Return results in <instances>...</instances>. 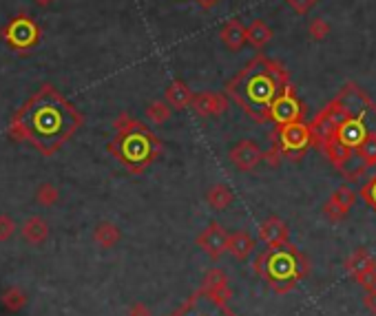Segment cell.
<instances>
[{"label":"cell","mask_w":376,"mask_h":316,"mask_svg":"<svg viewBox=\"0 0 376 316\" xmlns=\"http://www.w3.org/2000/svg\"><path fill=\"white\" fill-rule=\"evenodd\" d=\"M206 201L213 210H226L230 203L235 201V194L226 184H215L213 188H209V194H206Z\"/></svg>","instance_id":"d6986e66"},{"label":"cell","mask_w":376,"mask_h":316,"mask_svg":"<svg viewBox=\"0 0 376 316\" xmlns=\"http://www.w3.org/2000/svg\"><path fill=\"white\" fill-rule=\"evenodd\" d=\"M171 316H237L228 308V301L213 297L209 292L197 290L188 297V301Z\"/></svg>","instance_id":"52a82bcc"},{"label":"cell","mask_w":376,"mask_h":316,"mask_svg":"<svg viewBox=\"0 0 376 316\" xmlns=\"http://www.w3.org/2000/svg\"><path fill=\"white\" fill-rule=\"evenodd\" d=\"M272 40V29L268 27V22H263L261 18L252 20L250 27H248V42L254 47V49H261Z\"/></svg>","instance_id":"ffe728a7"},{"label":"cell","mask_w":376,"mask_h":316,"mask_svg":"<svg viewBox=\"0 0 376 316\" xmlns=\"http://www.w3.org/2000/svg\"><path fill=\"white\" fill-rule=\"evenodd\" d=\"M252 270L257 272L268 288L277 294H288L293 292L301 278H306L310 272V261L293 243H281V246L265 248L252 263Z\"/></svg>","instance_id":"5b68a950"},{"label":"cell","mask_w":376,"mask_h":316,"mask_svg":"<svg viewBox=\"0 0 376 316\" xmlns=\"http://www.w3.org/2000/svg\"><path fill=\"white\" fill-rule=\"evenodd\" d=\"M286 5H288V7H293V9H295V14H299V16H308L310 11L319 5V0H286Z\"/></svg>","instance_id":"83f0119b"},{"label":"cell","mask_w":376,"mask_h":316,"mask_svg":"<svg viewBox=\"0 0 376 316\" xmlns=\"http://www.w3.org/2000/svg\"><path fill=\"white\" fill-rule=\"evenodd\" d=\"M129 316H151V310L144 303H136V306H131Z\"/></svg>","instance_id":"d6a6232c"},{"label":"cell","mask_w":376,"mask_h":316,"mask_svg":"<svg viewBox=\"0 0 376 316\" xmlns=\"http://www.w3.org/2000/svg\"><path fill=\"white\" fill-rule=\"evenodd\" d=\"M95 241H98L102 248H113L120 241V228L113 224H100L95 228Z\"/></svg>","instance_id":"44dd1931"},{"label":"cell","mask_w":376,"mask_h":316,"mask_svg":"<svg viewBox=\"0 0 376 316\" xmlns=\"http://www.w3.org/2000/svg\"><path fill=\"white\" fill-rule=\"evenodd\" d=\"M47 233H49V230H47V226L40 222V219H31V222L25 226V237L33 243H42L47 239Z\"/></svg>","instance_id":"d4e9b609"},{"label":"cell","mask_w":376,"mask_h":316,"mask_svg":"<svg viewBox=\"0 0 376 316\" xmlns=\"http://www.w3.org/2000/svg\"><path fill=\"white\" fill-rule=\"evenodd\" d=\"M343 267H345L348 274H350L352 278H357V276L366 274V272H370V270H376V259L372 257V254H370L366 248H359V250H354V252H352L350 257L345 259Z\"/></svg>","instance_id":"2e32d148"},{"label":"cell","mask_w":376,"mask_h":316,"mask_svg":"<svg viewBox=\"0 0 376 316\" xmlns=\"http://www.w3.org/2000/svg\"><path fill=\"white\" fill-rule=\"evenodd\" d=\"M190 108L199 117H220L230 108V97L226 95V91L224 93L202 91L197 95H193Z\"/></svg>","instance_id":"8fae6325"},{"label":"cell","mask_w":376,"mask_h":316,"mask_svg":"<svg viewBox=\"0 0 376 316\" xmlns=\"http://www.w3.org/2000/svg\"><path fill=\"white\" fill-rule=\"evenodd\" d=\"M228 241H230V233L222 226L213 222L204 233L197 237V246L209 254L213 261H220L224 254L228 252Z\"/></svg>","instance_id":"9c48e42d"},{"label":"cell","mask_w":376,"mask_h":316,"mask_svg":"<svg viewBox=\"0 0 376 316\" xmlns=\"http://www.w3.org/2000/svg\"><path fill=\"white\" fill-rule=\"evenodd\" d=\"M166 102L171 104L173 111H184L193 102V91L188 89L186 82L175 80L171 87L166 89Z\"/></svg>","instance_id":"ac0fdd59"},{"label":"cell","mask_w":376,"mask_h":316,"mask_svg":"<svg viewBox=\"0 0 376 316\" xmlns=\"http://www.w3.org/2000/svg\"><path fill=\"white\" fill-rule=\"evenodd\" d=\"M319 149L345 181H359L368 166L357 151L376 133V102L359 84L348 82L310 122Z\"/></svg>","instance_id":"6da1fadb"},{"label":"cell","mask_w":376,"mask_h":316,"mask_svg":"<svg viewBox=\"0 0 376 316\" xmlns=\"http://www.w3.org/2000/svg\"><path fill=\"white\" fill-rule=\"evenodd\" d=\"M40 201H42V203H51V201H56V190H54L51 186H44V188L40 190Z\"/></svg>","instance_id":"836d02e7"},{"label":"cell","mask_w":376,"mask_h":316,"mask_svg":"<svg viewBox=\"0 0 376 316\" xmlns=\"http://www.w3.org/2000/svg\"><path fill=\"white\" fill-rule=\"evenodd\" d=\"M3 306L9 312H18V310H22L27 306V294L22 290H18V288H11L3 294Z\"/></svg>","instance_id":"603a6c76"},{"label":"cell","mask_w":376,"mask_h":316,"mask_svg":"<svg viewBox=\"0 0 376 316\" xmlns=\"http://www.w3.org/2000/svg\"><path fill=\"white\" fill-rule=\"evenodd\" d=\"M147 115H149L151 122H155V124H166V122L173 117V108L166 100L164 102H153L147 108Z\"/></svg>","instance_id":"7402d4cb"},{"label":"cell","mask_w":376,"mask_h":316,"mask_svg":"<svg viewBox=\"0 0 376 316\" xmlns=\"http://www.w3.org/2000/svg\"><path fill=\"white\" fill-rule=\"evenodd\" d=\"M284 160H286V157H284L281 149H279L277 144H272L270 149L263 153V162L268 164L270 168H279V166H281V162H284Z\"/></svg>","instance_id":"f1b7e54d"},{"label":"cell","mask_w":376,"mask_h":316,"mask_svg":"<svg viewBox=\"0 0 376 316\" xmlns=\"http://www.w3.org/2000/svg\"><path fill=\"white\" fill-rule=\"evenodd\" d=\"M363 303H366V308L376 316V290H368L366 297H363Z\"/></svg>","instance_id":"1f68e13d"},{"label":"cell","mask_w":376,"mask_h":316,"mask_svg":"<svg viewBox=\"0 0 376 316\" xmlns=\"http://www.w3.org/2000/svg\"><path fill=\"white\" fill-rule=\"evenodd\" d=\"M259 239L265 243L268 248L281 246V243L290 241V226L284 222L281 217H268L259 224Z\"/></svg>","instance_id":"4fadbf2b"},{"label":"cell","mask_w":376,"mask_h":316,"mask_svg":"<svg viewBox=\"0 0 376 316\" xmlns=\"http://www.w3.org/2000/svg\"><path fill=\"white\" fill-rule=\"evenodd\" d=\"M359 194H361V199L366 201L370 208L374 210V215H376V173L366 181V184H363Z\"/></svg>","instance_id":"484cf974"},{"label":"cell","mask_w":376,"mask_h":316,"mask_svg":"<svg viewBox=\"0 0 376 316\" xmlns=\"http://www.w3.org/2000/svg\"><path fill=\"white\" fill-rule=\"evenodd\" d=\"M220 38L228 51H241L244 44L248 42V27H244V22L239 18H233L222 27Z\"/></svg>","instance_id":"5bb4252c"},{"label":"cell","mask_w":376,"mask_h":316,"mask_svg":"<svg viewBox=\"0 0 376 316\" xmlns=\"http://www.w3.org/2000/svg\"><path fill=\"white\" fill-rule=\"evenodd\" d=\"M308 31H310V35H312L314 40H323V38H327V35H330V24H327L323 18H314V20L310 22Z\"/></svg>","instance_id":"4316f807"},{"label":"cell","mask_w":376,"mask_h":316,"mask_svg":"<svg viewBox=\"0 0 376 316\" xmlns=\"http://www.w3.org/2000/svg\"><path fill=\"white\" fill-rule=\"evenodd\" d=\"M257 248V239L250 237L246 230H237V233L230 235V241H228V252L233 254L237 261H246L252 250Z\"/></svg>","instance_id":"e0dca14e"},{"label":"cell","mask_w":376,"mask_h":316,"mask_svg":"<svg viewBox=\"0 0 376 316\" xmlns=\"http://www.w3.org/2000/svg\"><path fill=\"white\" fill-rule=\"evenodd\" d=\"M199 290L209 292V294H213V297L226 299V301L233 299V292H230V288H228V276L222 267H211V270L204 274Z\"/></svg>","instance_id":"9a60e30c"},{"label":"cell","mask_w":376,"mask_h":316,"mask_svg":"<svg viewBox=\"0 0 376 316\" xmlns=\"http://www.w3.org/2000/svg\"><path fill=\"white\" fill-rule=\"evenodd\" d=\"M14 233V222H9L7 217H0V241H5Z\"/></svg>","instance_id":"4dcf8cb0"},{"label":"cell","mask_w":376,"mask_h":316,"mask_svg":"<svg viewBox=\"0 0 376 316\" xmlns=\"http://www.w3.org/2000/svg\"><path fill=\"white\" fill-rule=\"evenodd\" d=\"M354 281L363 288V290H376V270H370V272H366V274H361V276H357Z\"/></svg>","instance_id":"f546056e"},{"label":"cell","mask_w":376,"mask_h":316,"mask_svg":"<svg viewBox=\"0 0 376 316\" xmlns=\"http://www.w3.org/2000/svg\"><path fill=\"white\" fill-rule=\"evenodd\" d=\"M306 119V106L297 97V89L293 84H288L284 93L277 97L270 106V122L275 126L293 124V122Z\"/></svg>","instance_id":"ba28073f"},{"label":"cell","mask_w":376,"mask_h":316,"mask_svg":"<svg viewBox=\"0 0 376 316\" xmlns=\"http://www.w3.org/2000/svg\"><path fill=\"white\" fill-rule=\"evenodd\" d=\"M230 162H233L241 173H252L263 162V151L259 149L257 142L252 140H241L237 146H233L228 153Z\"/></svg>","instance_id":"7c38bea8"},{"label":"cell","mask_w":376,"mask_h":316,"mask_svg":"<svg viewBox=\"0 0 376 316\" xmlns=\"http://www.w3.org/2000/svg\"><path fill=\"white\" fill-rule=\"evenodd\" d=\"M115 126H117V135L108 144V151L117 157V162L126 170L140 175L153 162H157L164 146L147 124L131 117H122Z\"/></svg>","instance_id":"277c9868"},{"label":"cell","mask_w":376,"mask_h":316,"mask_svg":"<svg viewBox=\"0 0 376 316\" xmlns=\"http://www.w3.org/2000/svg\"><path fill=\"white\" fill-rule=\"evenodd\" d=\"M195 3H197L202 9H211V7H215L217 3H220V0H195Z\"/></svg>","instance_id":"e575fe53"},{"label":"cell","mask_w":376,"mask_h":316,"mask_svg":"<svg viewBox=\"0 0 376 316\" xmlns=\"http://www.w3.org/2000/svg\"><path fill=\"white\" fill-rule=\"evenodd\" d=\"M359 160L366 164L368 168H374L376 166V133H372V135L361 144V149L357 151Z\"/></svg>","instance_id":"cb8c5ba5"},{"label":"cell","mask_w":376,"mask_h":316,"mask_svg":"<svg viewBox=\"0 0 376 316\" xmlns=\"http://www.w3.org/2000/svg\"><path fill=\"white\" fill-rule=\"evenodd\" d=\"M357 197H359L357 190H352L350 186H338L330 194V199L325 201L323 217L327 219V222H332V224L343 222V219L348 217V213L352 210V206L357 203Z\"/></svg>","instance_id":"30bf717a"},{"label":"cell","mask_w":376,"mask_h":316,"mask_svg":"<svg viewBox=\"0 0 376 316\" xmlns=\"http://www.w3.org/2000/svg\"><path fill=\"white\" fill-rule=\"evenodd\" d=\"M80 124L82 117L76 108L54 91H44L35 97L22 119V128L44 153H54L58 146H63Z\"/></svg>","instance_id":"3957f363"},{"label":"cell","mask_w":376,"mask_h":316,"mask_svg":"<svg viewBox=\"0 0 376 316\" xmlns=\"http://www.w3.org/2000/svg\"><path fill=\"white\" fill-rule=\"evenodd\" d=\"M290 84L288 69L275 58L257 53L235 78L226 82V95L257 124L270 122V106Z\"/></svg>","instance_id":"7a4b0ae2"},{"label":"cell","mask_w":376,"mask_h":316,"mask_svg":"<svg viewBox=\"0 0 376 316\" xmlns=\"http://www.w3.org/2000/svg\"><path fill=\"white\" fill-rule=\"evenodd\" d=\"M272 144L281 149L284 157L290 162H299L308 155L310 149H314V135L310 128V122L299 119L293 124L275 126L272 131Z\"/></svg>","instance_id":"8992f818"}]
</instances>
